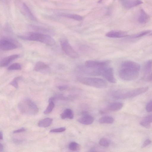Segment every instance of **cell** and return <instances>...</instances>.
<instances>
[{"label": "cell", "mask_w": 152, "mask_h": 152, "mask_svg": "<svg viewBox=\"0 0 152 152\" xmlns=\"http://www.w3.org/2000/svg\"><path fill=\"white\" fill-rule=\"evenodd\" d=\"M52 122V118H46L40 120L38 123V125L41 127H46L49 126Z\"/></svg>", "instance_id": "d6986e66"}, {"label": "cell", "mask_w": 152, "mask_h": 152, "mask_svg": "<svg viewBox=\"0 0 152 152\" xmlns=\"http://www.w3.org/2000/svg\"><path fill=\"white\" fill-rule=\"evenodd\" d=\"M77 80L82 83L97 88H105L107 86L106 81L99 78L79 76Z\"/></svg>", "instance_id": "277c9868"}, {"label": "cell", "mask_w": 152, "mask_h": 152, "mask_svg": "<svg viewBox=\"0 0 152 152\" xmlns=\"http://www.w3.org/2000/svg\"><path fill=\"white\" fill-rule=\"evenodd\" d=\"M49 102V104L48 106L44 112V113L45 114H48L51 113L55 106L54 102L50 101Z\"/></svg>", "instance_id": "4316f807"}, {"label": "cell", "mask_w": 152, "mask_h": 152, "mask_svg": "<svg viewBox=\"0 0 152 152\" xmlns=\"http://www.w3.org/2000/svg\"><path fill=\"white\" fill-rule=\"evenodd\" d=\"M60 42L62 49L67 56L73 58H79V54L73 48L66 39L65 38L61 39Z\"/></svg>", "instance_id": "52a82bcc"}, {"label": "cell", "mask_w": 152, "mask_h": 152, "mask_svg": "<svg viewBox=\"0 0 152 152\" xmlns=\"http://www.w3.org/2000/svg\"><path fill=\"white\" fill-rule=\"evenodd\" d=\"M25 131V129L24 128H22L20 129L14 131L13 132L14 133H20Z\"/></svg>", "instance_id": "e575fe53"}, {"label": "cell", "mask_w": 152, "mask_h": 152, "mask_svg": "<svg viewBox=\"0 0 152 152\" xmlns=\"http://www.w3.org/2000/svg\"><path fill=\"white\" fill-rule=\"evenodd\" d=\"M151 32V31L150 30L143 31L132 35L130 37L133 39L137 38L147 35Z\"/></svg>", "instance_id": "cb8c5ba5"}, {"label": "cell", "mask_w": 152, "mask_h": 152, "mask_svg": "<svg viewBox=\"0 0 152 152\" xmlns=\"http://www.w3.org/2000/svg\"><path fill=\"white\" fill-rule=\"evenodd\" d=\"M68 87L67 85H61L58 86V88L60 90L64 91L67 89Z\"/></svg>", "instance_id": "836d02e7"}, {"label": "cell", "mask_w": 152, "mask_h": 152, "mask_svg": "<svg viewBox=\"0 0 152 152\" xmlns=\"http://www.w3.org/2000/svg\"><path fill=\"white\" fill-rule=\"evenodd\" d=\"M22 79V77L20 76L15 78L10 83V84L16 88L18 87V81Z\"/></svg>", "instance_id": "f546056e"}, {"label": "cell", "mask_w": 152, "mask_h": 152, "mask_svg": "<svg viewBox=\"0 0 152 152\" xmlns=\"http://www.w3.org/2000/svg\"><path fill=\"white\" fill-rule=\"evenodd\" d=\"M94 118L88 114L79 118L77 121L80 123L84 125H89L91 124L94 121Z\"/></svg>", "instance_id": "5bb4252c"}, {"label": "cell", "mask_w": 152, "mask_h": 152, "mask_svg": "<svg viewBox=\"0 0 152 152\" xmlns=\"http://www.w3.org/2000/svg\"><path fill=\"white\" fill-rule=\"evenodd\" d=\"M92 151H92H95V150L94 148H92L90 150V151Z\"/></svg>", "instance_id": "74e56055"}, {"label": "cell", "mask_w": 152, "mask_h": 152, "mask_svg": "<svg viewBox=\"0 0 152 152\" xmlns=\"http://www.w3.org/2000/svg\"><path fill=\"white\" fill-rule=\"evenodd\" d=\"M152 61L148 60L146 62L144 69V79L146 81H152Z\"/></svg>", "instance_id": "8fae6325"}, {"label": "cell", "mask_w": 152, "mask_h": 152, "mask_svg": "<svg viewBox=\"0 0 152 152\" xmlns=\"http://www.w3.org/2000/svg\"><path fill=\"white\" fill-rule=\"evenodd\" d=\"M69 148L71 151H76L79 150L80 148V145L77 143L72 142L69 144Z\"/></svg>", "instance_id": "d4e9b609"}, {"label": "cell", "mask_w": 152, "mask_h": 152, "mask_svg": "<svg viewBox=\"0 0 152 152\" xmlns=\"http://www.w3.org/2000/svg\"><path fill=\"white\" fill-rule=\"evenodd\" d=\"M149 18L148 15L142 9H141L138 17V21L141 24H145L147 22Z\"/></svg>", "instance_id": "2e32d148"}, {"label": "cell", "mask_w": 152, "mask_h": 152, "mask_svg": "<svg viewBox=\"0 0 152 152\" xmlns=\"http://www.w3.org/2000/svg\"><path fill=\"white\" fill-rule=\"evenodd\" d=\"M23 39L40 42L51 46L55 45L56 41L50 35L37 32H31L24 36H19Z\"/></svg>", "instance_id": "7a4b0ae2"}, {"label": "cell", "mask_w": 152, "mask_h": 152, "mask_svg": "<svg viewBox=\"0 0 152 152\" xmlns=\"http://www.w3.org/2000/svg\"><path fill=\"white\" fill-rule=\"evenodd\" d=\"M140 69V65L138 63L132 61H125L120 66L118 75L123 80L132 81L138 77Z\"/></svg>", "instance_id": "6da1fadb"}, {"label": "cell", "mask_w": 152, "mask_h": 152, "mask_svg": "<svg viewBox=\"0 0 152 152\" xmlns=\"http://www.w3.org/2000/svg\"><path fill=\"white\" fill-rule=\"evenodd\" d=\"M99 143L100 145L104 147H108L110 145L109 140L105 138H101L99 141Z\"/></svg>", "instance_id": "f1b7e54d"}, {"label": "cell", "mask_w": 152, "mask_h": 152, "mask_svg": "<svg viewBox=\"0 0 152 152\" xmlns=\"http://www.w3.org/2000/svg\"><path fill=\"white\" fill-rule=\"evenodd\" d=\"M110 63L109 60H88L86 61L85 66L97 71L99 72V75H101L103 70L106 67L110 66Z\"/></svg>", "instance_id": "5b68a950"}, {"label": "cell", "mask_w": 152, "mask_h": 152, "mask_svg": "<svg viewBox=\"0 0 152 152\" xmlns=\"http://www.w3.org/2000/svg\"><path fill=\"white\" fill-rule=\"evenodd\" d=\"M3 146L2 144L0 143V152L2 151L3 150Z\"/></svg>", "instance_id": "d590c367"}, {"label": "cell", "mask_w": 152, "mask_h": 152, "mask_svg": "<svg viewBox=\"0 0 152 152\" xmlns=\"http://www.w3.org/2000/svg\"><path fill=\"white\" fill-rule=\"evenodd\" d=\"M3 138V135L2 132L0 131V140H2Z\"/></svg>", "instance_id": "8d00e7d4"}, {"label": "cell", "mask_w": 152, "mask_h": 152, "mask_svg": "<svg viewBox=\"0 0 152 152\" xmlns=\"http://www.w3.org/2000/svg\"><path fill=\"white\" fill-rule=\"evenodd\" d=\"M148 89V88L147 87L139 88L124 94L115 95L114 97L116 99H125L132 98L146 92Z\"/></svg>", "instance_id": "8992f818"}, {"label": "cell", "mask_w": 152, "mask_h": 152, "mask_svg": "<svg viewBox=\"0 0 152 152\" xmlns=\"http://www.w3.org/2000/svg\"><path fill=\"white\" fill-rule=\"evenodd\" d=\"M20 64L18 63H13L10 66L7 68L9 70H20L21 69Z\"/></svg>", "instance_id": "83f0119b"}, {"label": "cell", "mask_w": 152, "mask_h": 152, "mask_svg": "<svg viewBox=\"0 0 152 152\" xmlns=\"http://www.w3.org/2000/svg\"><path fill=\"white\" fill-rule=\"evenodd\" d=\"M106 37L113 38H121L128 36L127 33L125 31L117 30H112L107 33Z\"/></svg>", "instance_id": "7c38bea8"}, {"label": "cell", "mask_w": 152, "mask_h": 152, "mask_svg": "<svg viewBox=\"0 0 152 152\" xmlns=\"http://www.w3.org/2000/svg\"><path fill=\"white\" fill-rule=\"evenodd\" d=\"M152 121V115H149L144 117L140 121V124L146 128H149L151 126Z\"/></svg>", "instance_id": "ac0fdd59"}, {"label": "cell", "mask_w": 152, "mask_h": 152, "mask_svg": "<svg viewBox=\"0 0 152 152\" xmlns=\"http://www.w3.org/2000/svg\"><path fill=\"white\" fill-rule=\"evenodd\" d=\"M16 48V45L11 41L4 39L0 40V49L2 50H9Z\"/></svg>", "instance_id": "30bf717a"}, {"label": "cell", "mask_w": 152, "mask_h": 152, "mask_svg": "<svg viewBox=\"0 0 152 152\" xmlns=\"http://www.w3.org/2000/svg\"><path fill=\"white\" fill-rule=\"evenodd\" d=\"M14 2L15 5L22 14L31 20L36 21V18L25 3L21 0H15Z\"/></svg>", "instance_id": "ba28073f"}, {"label": "cell", "mask_w": 152, "mask_h": 152, "mask_svg": "<svg viewBox=\"0 0 152 152\" xmlns=\"http://www.w3.org/2000/svg\"><path fill=\"white\" fill-rule=\"evenodd\" d=\"M66 130V128L65 127H61L53 129L50 130V132H61Z\"/></svg>", "instance_id": "4dcf8cb0"}, {"label": "cell", "mask_w": 152, "mask_h": 152, "mask_svg": "<svg viewBox=\"0 0 152 152\" xmlns=\"http://www.w3.org/2000/svg\"><path fill=\"white\" fill-rule=\"evenodd\" d=\"M123 107V104L121 102H115L110 104L108 107V109L112 111H115L121 109Z\"/></svg>", "instance_id": "7402d4cb"}, {"label": "cell", "mask_w": 152, "mask_h": 152, "mask_svg": "<svg viewBox=\"0 0 152 152\" xmlns=\"http://www.w3.org/2000/svg\"><path fill=\"white\" fill-rule=\"evenodd\" d=\"M31 26L33 29L38 31L44 33H49L50 32V30L42 27L33 25Z\"/></svg>", "instance_id": "484cf974"}, {"label": "cell", "mask_w": 152, "mask_h": 152, "mask_svg": "<svg viewBox=\"0 0 152 152\" xmlns=\"http://www.w3.org/2000/svg\"><path fill=\"white\" fill-rule=\"evenodd\" d=\"M103 0H99V1H98V2L99 3H100Z\"/></svg>", "instance_id": "f35d334b"}, {"label": "cell", "mask_w": 152, "mask_h": 152, "mask_svg": "<svg viewBox=\"0 0 152 152\" xmlns=\"http://www.w3.org/2000/svg\"><path fill=\"white\" fill-rule=\"evenodd\" d=\"M60 16H63L66 18L73 19L76 20L80 21L82 20L83 19V17L78 15L68 14V13H62L59 14Z\"/></svg>", "instance_id": "ffe728a7"}, {"label": "cell", "mask_w": 152, "mask_h": 152, "mask_svg": "<svg viewBox=\"0 0 152 152\" xmlns=\"http://www.w3.org/2000/svg\"><path fill=\"white\" fill-rule=\"evenodd\" d=\"M114 121L113 118L110 116H105L100 118L99 120L101 124H111Z\"/></svg>", "instance_id": "603a6c76"}, {"label": "cell", "mask_w": 152, "mask_h": 152, "mask_svg": "<svg viewBox=\"0 0 152 152\" xmlns=\"http://www.w3.org/2000/svg\"><path fill=\"white\" fill-rule=\"evenodd\" d=\"M48 68V66L47 65L43 62L39 61L36 64L34 67V70L36 72H38Z\"/></svg>", "instance_id": "44dd1931"}, {"label": "cell", "mask_w": 152, "mask_h": 152, "mask_svg": "<svg viewBox=\"0 0 152 152\" xmlns=\"http://www.w3.org/2000/svg\"><path fill=\"white\" fill-rule=\"evenodd\" d=\"M146 110L148 112L150 113L151 112L152 110V100H151L147 104L146 107Z\"/></svg>", "instance_id": "1f68e13d"}, {"label": "cell", "mask_w": 152, "mask_h": 152, "mask_svg": "<svg viewBox=\"0 0 152 152\" xmlns=\"http://www.w3.org/2000/svg\"><path fill=\"white\" fill-rule=\"evenodd\" d=\"M151 142V140L149 139H147L144 142H143L142 147L143 148L146 147L148 145H149Z\"/></svg>", "instance_id": "d6a6232c"}, {"label": "cell", "mask_w": 152, "mask_h": 152, "mask_svg": "<svg viewBox=\"0 0 152 152\" xmlns=\"http://www.w3.org/2000/svg\"><path fill=\"white\" fill-rule=\"evenodd\" d=\"M19 56L17 54L13 55L6 57L0 61V67H3L8 65L13 60L17 58Z\"/></svg>", "instance_id": "9a60e30c"}, {"label": "cell", "mask_w": 152, "mask_h": 152, "mask_svg": "<svg viewBox=\"0 0 152 152\" xmlns=\"http://www.w3.org/2000/svg\"><path fill=\"white\" fill-rule=\"evenodd\" d=\"M101 76L110 83H114L116 80L114 77L113 68L110 66L106 68L103 71Z\"/></svg>", "instance_id": "9c48e42d"}, {"label": "cell", "mask_w": 152, "mask_h": 152, "mask_svg": "<svg viewBox=\"0 0 152 152\" xmlns=\"http://www.w3.org/2000/svg\"><path fill=\"white\" fill-rule=\"evenodd\" d=\"M61 117L62 119H63L66 118L72 119L74 117V113L71 109H66L61 114Z\"/></svg>", "instance_id": "e0dca14e"}, {"label": "cell", "mask_w": 152, "mask_h": 152, "mask_svg": "<svg viewBox=\"0 0 152 152\" xmlns=\"http://www.w3.org/2000/svg\"><path fill=\"white\" fill-rule=\"evenodd\" d=\"M18 107L20 112L26 114L34 115L39 111L36 104L28 98L24 99L20 101L18 104Z\"/></svg>", "instance_id": "3957f363"}, {"label": "cell", "mask_w": 152, "mask_h": 152, "mask_svg": "<svg viewBox=\"0 0 152 152\" xmlns=\"http://www.w3.org/2000/svg\"><path fill=\"white\" fill-rule=\"evenodd\" d=\"M124 7L129 9L142 4V2L140 0H119Z\"/></svg>", "instance_id": "4fadbf2b"}]
</instances>
